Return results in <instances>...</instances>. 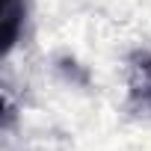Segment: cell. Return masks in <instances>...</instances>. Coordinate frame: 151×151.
<instances>
[{
  "mask_svg": "<svg viewBox=\"0 0 151 151\" xmlns=\"http://www.w3.org/2000/svg\"><path fill=\"white\" fill-rule=\"evenodd\" d=\"M24 15H27L24 0H3V53H9L15 47Z\"/></svg>",
  "mask_w": 151,
  "mask_h": 151,
  "instance_id": "obj_2",
  "label": "cell"
},
{
  "mask_svg": "<svg viewBox=\"0 0 151 151\" xmlns=\"http://www.w3.org/2000/svg\"><path fill=\"white\" fill-rule=\"evenodd\" d=\"M127 107L151 119V50L145 47L127 56Z\"/></svg>",
  "mask_w": 151,
  "mask_h": 151,
  "instance_id": "obj_1",
  "label": "cell"
}]
</instances>
